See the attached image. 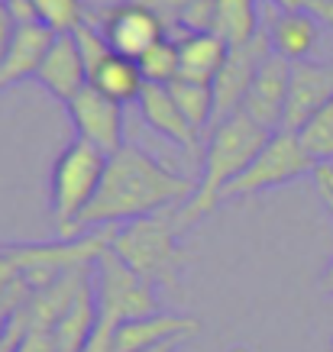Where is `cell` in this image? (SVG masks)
<instances>
[{"instance_id":"obj_1","label":"cell","mask_w":333,"mask_h":352,"mask_svg":"<svg viewBox=\"0 0 333 352\" xmlns=\"http://www.w3.org/2000/svg\"><path fill=\"white\" fill-rule=\"evenodd\" d=\"M194 188L184 175L165 168L159 159H152L140 146H123L107 159L100 188H97L94 201L87 204V210L75 223V236L85 230H100V226L114 223H133L142 217H152L165 210L175 201H191ZM72 236V239H75Z\"/></svg>"},{"instance_id":"obj_2","label":"cell","mask_w":333,"mask_h":352,"mask_svg":"<svg viewBox=\"0 0 333 352\" xmlns=\"http://www.w3.org/2000/svg\"><path fill=\"white\" fill-rule=\"evenodd\" d=\"M272 139V133L266 126H259L256 120L237 110L233 117L220 120L214 126V136L207 142L204 165H201V182L194 188V197L184 204L182 210L175 214V226L188 230L201 217H207L217 204H224V191L237 182L239 175L253 165L262 146Z\"/></svg>"},{"instance_id":"obj_3","label":"cell","mask_w":333,"mask_h":352,"mask_svg":"<svg viewBox=\"0 0 333 352\" xmlns=\"http://www.w3.org/2000/svg\"><path fill=\"white\" fill-rule=\"evenodd\" d=\"M110 249L127 262L136 275H142L155 288H178V278L184 272V256L178 249V226L175 217H142L133 223L120 226Z\"/></svg>"},{"instance_id":"obj_4","label":"cell","mask_w":333,"mask_h":352,"mask_svg":"<svg viewBox=\"0 0 333 352\" xmlns=\"http://www.w3.org/2000/svg\"><path fill=\"white\" fill-rule=\"evenodd\" d=\"M107 168V155L85 139H75L62 149L52 168V220L62 239L75 236V223L94 201L100 178Z\"/></svg>"},{"instance_id":"obj_5","label":"cell","mask_w":333,"mask_h":352,"mask_svg":"<svg viewBox=\"0 0 333 352\" xmlns=\"http://www.w3.org/2000/svg\"><path fill=\"white\" fill-rule=\"evenodd\" d=\"M94 294L100 317L114 320L117 327L152 317L162 310L159 298H155V285L136 275L114 249H104L94 262Z\"/></svg>"},{"instance_id":"obj_6","label":"cell","mask_w":333,"mask_h":352,"mask_svg":"<svg viewBox=\"0 0 333 352\" xmlns=\"http://www.w3.org/2000/svg\"><path fill=\"white\" fill-rule=\"evenodd\" d=\"M317 168L321 165L308 155L298 133L275 129L272 139L262 146V152L253 159V165L224 191V201H237V197H253V194L272 191V188L298 182V178H304V175H311Z\"/></svg>"},{"instance_id":"obj_7","label":"cell","mask_w":333,"mask_h":352,"mask_svg":"<svg viewBox=\"0 0 333 352\" xmlns=\"http://www.w3.org/2000/svg\"><path fill=\"white\" fill-rule=\"evenodd\" d=\"M269 55H272V43L266 32H259L253 43L230 49L224 68L214 78V126L220 120L233 117L237 110H243V100H246L249 87H253V78H256V72L262 68V62Z\"/></svg>"},{"instance_id":"obj_8","label":"cell","mask_w":333,"mask_h":352,"mask_svg":"<svg viewBox=\"0 0 333 352\" xmlns=\"http://www.w3.org/2000/svg\"><path fill=\"white\" fill-rule=\"evenodd\" d=\"M68 117L75 123L78 139L91 142L94 149H100L104 155H114L127 146L123 139V113H120V104L110 100L107 94H100L97 87L87 85L78 97H72L68 104Z\"/></svg>"},{"instance_id":"obj_9","label":"cell","mask_w":333,"mask_h":352,"mask_svg":"<svg viewBox=\"0 0 333 352\" xmlns=\"http://www.w3.org/2000/svg\"><path fill=\"white\" fill-rule=\"evenodd\" d=\"M291 68L294 65L288 58L272 52L262 68L253 78L246 100H243V113L256 120L259 126H266L269 133L281 129L285 123V107H288V91H291Z\"/></svg>"},{"instance_id":"obj_10","label":"cell","mask_w":333,"mask_h":352,"mask_svg":"<svg viewBox=\"0 0 333 352\" xmlns=\"http://www.w3.org/2000/svg\"><path fill=\"white\" fill-rule=\"evenodd\" d=\"M327 104H333V62H308V58L294 62V68H291L288 107H285L281 129L298 133Z\"/></svg>"},{"instance_id":"obj_11","label":"cell","mask_w":333,"mask_h":352,"mask_svg":"<svg viewBox=\"0 0 333 352\" xmlns=\"http://www.w3.org/2000/svg\"><path fill=\"white\" fill-rule=\"evenodd\" d=\"M104 36H107L110 49L123 58H140L142 52H149L152 45L165 36V26L159 23V16L152 10H146L142 3L129 0V3H120L104 16Z\"/></svg>"},{"instance_id":"obj_12","label":"cell","mask_w":333,"mask_h":352,"mask_svg":"<svg viewBox=\"0 0 333 352\" xmlns=\"http://www.w3.org/2000/svg\"><path fill=\"white\" fill-rule=\"evenodd\" d=\"M39 85L49 91L52 97H58L62 104H68L72 97H78L85 91L91 81H87V68H85V58L78 52V43L72 32H62L55 36L52 49L45 55L43 68H39Z\"/></svg>"},{"instance_id":"obj_13","label":"cell","mask_w":333,"mask_h":352,"mask_svg":"<svg viewBox=\"0 0 333 352\" xmlns=\"http://www.w3.org/2000/svg\"><path fill=\"white\" fill-rule=\"evenodd\" d=\"M55 36L45 23H26V26H17L13 32V43L0 62V87H10L17 81H26V78H36L39 68H43L45 55L52 49Z\"/></svg>"},{"instance_id":"obj_14","label":"cell","mask_w":333,"mask_h":352,"mask_svg":"<svg viewBox=\"0 0 333 352\" xmlns=\"http://www.w3.org/2000/svg\"><path fill=\"white\" fill-rule=\"evenodd\" d=\"M136 104H140L142 117H146V123H149L155 133H162L165 139H172V142L184 146V149H194V146H197V136H201V133H197V129L188 123V117L178 110L169 85H146Z\"/></svg>"},{"instance_id":"obj_15","label":"cell","mask_w":333,"mask_h":352,"mask_svg":"<svg viewBox=\"0 0 333 352\" xmlns=\"http://www.w3.org/2000/svg\"><path fill=\"white\" fill-rule=\"evenodd\" d=\"M97 320H100V310H97V294H94V272L87 278L85 285L78 288L75 300L68 304L58 323L52 327L55 336V349L58 352H81L94 333Z\"/></svg>"},{"instance_id":"obj_16","label":"cell","mask_w":333,"mask_h":352,"mask_svg":"<svg viewBox=\"0 0 333 352\" xmlns=\"http://www.w3.org/2000/svg\"><path fill=\"white\" fill-rule=\"evenodd\" d=\"M197 333V320L191 317H178V314H152V317H142V320H129L117 327V352H140L149 349V346H159L165 340H175V336H191Z\"/></svg>"},{"instance_id":"obj_17","label":"cell","mask_w":333,"mask_h":352,"mask_svg":"<svg viewBox=\"0 0 333 352\" xmlns=\"http://www.w3.org/2000/svg\"><path fill=\"white\" fill-rule=\"evenodd\" d=\"M175 43H178V55H182V75L178 78L214 85L217 72L224 68L226 55H230V45L217 32H184Z\"/></svg>"},{"instance_id":"obj_18","label":"cell","mask_w":333,"mask_h":352,"mask_svg":"<svg viewBox=\"0 0 333 352\" xmlns=\"http://www.w3.org/2000/svg\"><path fill=\"white\" fill-rule=\"evenodd\" d=\"M272 52L288 58L291 65L304 62L317 45V23L308 10H281L269 32Z\"/></svg>"},{"instance_id":"obj_19","label":"cell","mask_w":333,"mask_h":352,"mask_svg":"<svg viewBox=\"0 0 333 352\" xmlns=\"http://www.w3.org/2000/svg\"><path fill=\"white\" fill-rule=\"evenodd\" d=\"M91 87H97L100 94H107L110 100H117L120 107H123L129 100H140L146 81H142L140 65L133 62V58H123V55L114 52L107 62L91 75Z\"/></svg>"},{"instance_id":"obj_20","label":"cell","mask_w":333,"mask_h":352,"mask_svg":"<svg viewBox=\"0 0 333 352\" xmlns=\"http://www.w3.org/2000/svg\"><path fill=\"white\" fill-rule=\"evenodd\" d=\"M217 36L230 49L246 45L259 36V16L253 0H217Z\"/></svg>"},{"instance_id":"obj_21","label":"cell","mask_w":333,"mask_h":352,"mask_svg":"<svg viewBox=\"0 0 333 352\" xmlns=\"http://www.w3.org/2000/svg\"><path fill=\"white\" fill-rule=\"evenodd\" d=\"M169 91H172L178 110L188 117V123L197 133L214 123V85L191 81V78H175L172 85H169Z\"/></svg>"},{"instance_id":"obj_22","label":"cell","mask_w":333,"mask_h":352,"mask_svg":"<svg viewBox=\"0 0 333 352\" xmlns=\"http://www.w3.org/2000/svg\"><path fill=\"white\" fill-rule=\"evenodd\" d=\"M146 85H172L175 78L182 75V55H178V43L162 36L159 43L152 45L149 52H142L136 58Z\"/></svg>"},{"instance_id":"obj_23","label":"cell","mask_w":333,"mask_h":352,"mask_svg":"<svg viewBox=\"0 0 333 352\" xmlns=\"http://www.w3.org/2000/svg\"><path fill=\"white\" fill-rule=\"evenodd\" d=\"M298 136H301V146L308 149V155L317 165H330L333 162V104H327L321 113H314L298 129Z\"/></svg>"},{"instance_id":"obj_24","label":"cell","mask_w":333,"mask_h":352,"mask_svg":"<svg viewBox=\"0 0 333 352\" xmlns=\"http://www.w3.org/2000/svg\"><path fill=\"white\" fill-rule=\"evenodd\" d=\"M32 10H36V20L45 23L58 36L62 32H75V26L85 20L78 0H32Z\"/></svg>"},{"instance_id":"obj_25","label":"cell","mask_w":333,"mask_h":352,"mask_svg":"<svg viewBox=\"0 0 333 352\" xmlns=\"http://www.w3.org/2000/svg\"><path fill=\"white\" fill-rule=\"evenodd\" d=\"M72 36H75L78 52H81V58H85V68H87V81H91V75H94L97 68H100V65H104L110 55H114V49H110L104 30H97L94 23H87V20L78 23Z\"/></svg>"},{"instance_id":"obj_26","label":"cell","mask_w":333,"mask_h":352,"mask_svg":"<svg viewBox=\"0 0 333 352\" xmlns=\"http://www.w3.org/2000/svg\"><path fill=\"white\" fill-rule=\"evenodd\" d=\"M217 30V0H191L182 16V26L169 32V39H178L184 32H214Z\"/></svg>"},{"instance_id":"obj_27","label":"cell","mask_w":333,"mask_h":352,"mask_svg":"<svg viewBox=\"0 0 333 352\" xmlns=\"http://www.w3.org/2000/svg\"><path fill=\"white\" fill-rule=\"evenodd\" d=\"M136 3H142L146 10L155 13L159 23L165 26V36H169V32H175L182 26V16H184V10H188L191 0H136Z\"/></svg>"},{"instance_id":"obj_28","label":"cell","mask_w":333,"mask_h":352,"mask_svg":"<svg viewBox=\"0 0 333 352\" xmlns=\"http://www.w3.org/2000/svg\"><path fill=\"white\" fill-rule=\"evenodd\" d=\"M314 175H317V194H321L323 207L330 210V220H333V165H321ZM321 288L327 291V294H333V262L327 265V272H323Z\"/></svg>"},{"instance_id":"obj_29","label":"cell","mask_w":333,"mask_h":352,"mask_svg":"<svg viewBox=\"0 0 333 352\" xmlns=\"http://www.w3.org/2000/svg\"><path fill=\"white\" fill-rule=\"evenodd\" d=\"M17 352H58L55 349L52 330H26L23 342L17 346Z\"/></svg>"},{"instance_id":"obj_30","label":"cell","mask_w":333,"mask_h":352,"mask_svg":"<svg viewBox=\"0 0 333 352\" xmlns=\"http://www.w3.org/2000/svg\"><path fill=\"white\" fill-rule=\"evenodd\" d=\"M17 281H23L20 265L13 262V256L7 252V249H0V298H3V294H7Z\"/></svg>"},{"instance_id":"obj_31","label":"cell","mask_w":333,"mask_h":352,"mask_svg":"<svg viewBox=\"0 0 333 352\" xmlns=\"http://www.w3.org/2000/svg\"><path fill=\"white\" fill-rule=\"evenodd\" d=\"M13 32H17V23H13L10 10H7V0H0V62L13 43Z\"/></svg>"},{"instance_id":"obj_32","label":"cell","mask_w":333,"mask_h":352,"mask_svg":"<svg viewBox=\"0 0 333 352\" xmlns=\"http://www.w3.org/2000/svg\"><path fill=\"white\" fill-rule=\"evenodd\" d=\"M7 10H10V16H13V23H17V26L39 23V20H36V10H32V0H7Z\"/></svg>"},{"instance_id":"obj_33","label":"cell","mask_w":333,"mask_h":352,"mask_svg":"<svg viewBox=\"0 0 333 352\" xmlns=\"http://www.w3.org/2000/svg\"><path fill=\"white\" fill-rule=\"evenodd\" d=\"M279 10H311L314 0H272Z\"/></svg>"},{"instance_id":"obj_34","label":"cell","mask_w":333,"mask_h":352,"mask_svg":"<svg viewBox=\"0 0 333 352\" xmlns=\"http://www.w3.org/2000/svg\"><path fill=\"white\" fill-rule=\"evenodd\" d=\"M188 340V336H175V340H165L159 346H149V349H140V352H178V346Z\"/></svg>"}]
</instances>
